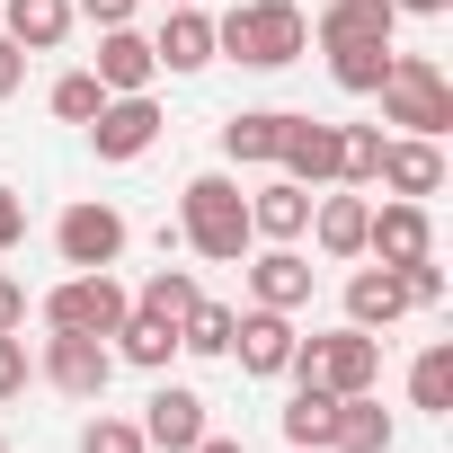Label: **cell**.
<instances>
[{"label":"cell","mask_w":453,"mask_h":453,"mask_svg":"<svg viewBox=\"0 0 453 453\" xmlns=\"http://www.w3.org/2000/svg\"><path fill=\"white\" fill-rule=\"evenodd\" d=\"M178 232H187V250H196V258H213V267H241V258L258 250L241 178H222V169H196V178H187V196H178Z\"/></svg>","instance_id":"6da1fadb"},{"label":"cell","mask_w":453,"mask_h":453,"mask_svg":"<svg viewBox=\"0 0 453 453\" xmlns=\"http://www.w3.org/2000/svg\"><path fill=\"white\" fill-rule=\"evenodd\" d=\"M303 45H311V19L294 0H241V10L213 19V54H232L250 72H285V63H303Z\"/></svg>","instance_id":"7a4b0ae2"},{"label":"cell","mask_w":453,"mask_h":453,"mask_svg":"<svg viewBox=\"0 0 453 453\" xmlns=\"http://www.w3.org/2000/svg\"><path fill=\"white\" fill-rule=\"evenodd\" d=\"M373 98H382V125H400V134H426V142L453 134V81H444L435 54H391Z\"/></svg>","instance_id":"3957f363"},{"label":"cell","mask_w":453,"mask_h":453,"mask_svg":"<svg viewBox=\"0 0 453 453\" xmlns=\"http://www.w3.org/2000/svg\"><path fill=\"white\" fill-rule=\"evenodd\" d=\"M285 373H294V382H320V391H338V400H347V391H373V382H382V338L356 329V320H347V329H320V338H294V365H285Z\"/></svg>","instance_id":"277c9868"},{"label":"cell","mask_w":453,"mask_h":453,"mask_svg":"<svg viewBox=\"0 0 453 453\" xmlns=\"http://www.w3.org/2000/svg\"><path fill=\"white\" fill-rule=\"evenodd\" d=\"M134 311V294L107 276V267H72L54 294H45V329H81V338H116Z\"/></svg>","instance_id":"5b68a950"},{"label":"cell","mask_w":453,"mask_h":453,"mask_svg":"<svg viewBox=\"0 0 453 453\" xmlns=\"http://www.w3.org/2000/svg\"><path fill=\"white\" fill-rule=\"evenodd\" d=\"M36 373H45L63 400H107V382H116V347H107V338H81V329H54L45 356H36Z\"/></svg>","instance_id":"8992f818"},{"label":"cell","mask_w":453,"mask_h":453,"mask_svg":"<svg viewBox=\"0 0 453 453\" xmlns=\"http://www.w3.org/2000/svg\"><path fill=\"white\" fill-rule=\"evenodd\" d=\"M125 213L116 204H98V196H81V204H63V222H54V250H63V267H116L125 258Z\"/></svg>","instance_id":"52a82bcc"},{"label":"cell","mask_w":453,"mask_h":453,"mask_svg":"<svg viewBox=\"0 0 453 453\" xmlns=\"http://www.w3.org/2000/svg\"><path fill=\"white\" fill-rule=\"evenodd\" d=\"M426 250H435V213H426L418 196H391V204L365 213V258H373V267H409V258H426Z\"/></svg>","instance_id":"ba28073f"},{"label":"cell","mask_w":453,"mask_h":453,"mask_svg":"<svg viewBox=\"0 0 453 453\" xmlns=\"http://www.w3.org/2000/svg\"><path fill=\"white\" fill-rule=\"evenodd\" d=\"M89 142H98V160H142V151L160 142V107H151V89L107 98V107L89 116Z\"/></svg>","instance_id":"9c48e42d"},{"label":"cell","mask_w":453,"mask_h":453,"mask_svg":"<svg viewBox=\"0 0 453 453\" xmlns=\"http://www.w3.org/2000/svg\"><path fill=\"white\" fill-rule=\"evenodd\" d=\"M373 187H391V196H435L444 187V142H426V134H382V160H373Z\"/></svg>","instance_id":"30bf717a"},{"label":"cell","mask_w":453,"mask_h":453,"mask_svg":"<svg viewBox=\"0 0 453 453\" xmlns=\"http://www.w3.org/2000/svg\"><path fill=\"white\" fill-rule=\"evenodd\" d=\"M134 426H142V444H151V453H187V444H196L213 418H204V391H187V382H160V391L142 400V418H134Z\"/></svg>","instance_id":"8fae6325"},{"label":"cell","mask_w":453,"mask_h":453,"mask_svg":"<svg viewBox=\"0 0 453 453\" xmlns=\"http://www.w3.org/2000/svg\"><path fill=\"white\" fill-rule=\"evenodd\" d=\"M250 303H258V311H303V303H311V258H303L294 241H267V250L250 258Z\"/></svg>","instance_id":"7c38bea8"},{"label":"cell","mask_w":453,"mask_h":453,"mask_svg":"<svg viewBox=\"0 0 453 453\" xmlns=\"http://www.w3.org/2000/svg\"><path fill=\"white\" fill-rule=\"evenodd\" d=\"M294 338H303V329H294V311H258V303H250V311H241V329H232V356H241V373L276 382V373L294 365Z\"/></svg>","instance_id":"4fadbf2b"},{"label":"cell","mask_w":453,"mask_h":453,"mask_svg":"<svg viewBox=\"0 0 453 453\" xmlns=\"http://www.w3.org/2000/svg\"><path fill=\"white\" fill-rule=\"evenodd\" d=\"M276 169H285L294 187H329V178H338V125H320V116H285Z\"/></svg>","instance_id":"5bb4252c"},{"label":"cell","mask_w":453,"mask_h":453,"mask_svg":"<svg viewBox=\"0 0 453 453\" xmlns=\"http://www.w3.org/2000/svg\"><path fill=\"white\" fill-rule=\"evenodd\" d=\"M98 89L107 98H134V89H151L160 81V63H151V36H134V27H98Z\"/></svg>","instance_id":"9a60e30c"},{"label":"cell","mask_w":453,"mask_h":453,"mask_svg":"<svg viewBox=\"0 0 453 453\" xmlns=\"http://www.w3.org/2000/svg\"><path fill=\"white\" fill-rule=\"evenodd\" d=\"M151 63H160V72H204V63H222V54H213V19L196 10V0H178V10L160 19Z\"/></svg>","instance_id":"2e32d148"},{"label":"cell","mask_w":453,"mask_h":453,"mask_svg":"<svg viewBox=\"0 0 453 453\" xmlns=\"http://www.w3.org/2000/svg\"><path fill=\"white\" fill-rule=\"evenodd\" d=\"M329 453H391V409L373 391H347L329 409Z\"/></svg>","instance_id":"e0dca14e"},{"label":"cell","mask_w":453,"mask_h":453,"mask_svg":"<svg viewBox=\"0 0 453 453\" xmlns=\"http://www.w3.org/2000/svg\"><path fill=\"white\" fill-rule=\"evenodd\" d=\"M250 232H258V241H303V232H311V187L267 178V187L250 196Z\"/></svg>","instance_id":"ac0fdd59"},{"label":"cell","mask_w":453,"mask_h":453,"mask_svg":"<svg viewBox=\"0 0 453 453\" xmlns=\"http://www.w3.org/2000/svg\"><path fill=\"white\" fill-rule=\"evenodd\" d=\"M365 213H373V196H311L320 258H365Z\"/></svg>","instance_id":"d6986e66"},{"label":"cell","mask_w":453,"mask_h":453,"mask_svg":"<svg viewBox=\"0 0 453 453\" xmlns=\"http://www.w3.org/2000/svg\"><path fill=\"white\" fill-rule=\"evenodd\" d=\"M400 311H409L400 267H356V276H347V320H356V329H391Z\"/></svg>","instance_id":"ffe728a7"},{"label":"cell","mask_w":453,"mask_h":453,"mask_svg":"<svg viewBox=\"0 0 453 453\" xmlns=\"http://www.w3.org/2000/svg\"><path fill=\"white\" fill-rule=\"evenodd\" d=\"M0 36L19 54H54L72 36V0H10V10H0Z\"/></svg>","instance_id":"44dd1931"},{"label":"cell","mask_w":453,"mask_h":453,"mask_svg":"<svg viewBox=\"0 0 453 453\" xmlns=\"http://www.w3.org/2000/svg\"><path fill=\"white\" fill-rule=\"evenodd\" d=\"M391 27H400V10H391V0H329V10L311 19V36H320V45H356V36L391 45Z\"/></svg>","instance_id":"7402d4cb"},{"label":"cell","mask_w":453,"mask_h":453,"mask_svg":"<svg viewBox=\"0 0 453 453\" xmlns=\"http://www.w3.org/2000/svg\"><path fill=\"white\" fill-rule=\"evenodd\" d=\"M276 142H285V107H241L232 125H222V160H232V169L276 160Z\"/></svg>","instance_id":"603a6c76"},{"label":"cell","mask_w":453,"mask_h":453,"mask_svg":"<svg viewBox=\"0 0 453 453\" xmlns=\"http://www.w3.org/2000/svg\"><path fill=\"white\" fill-rule=\"evenodd\" d=\"M320 54H329V81H338L347 98H373L382 72H391V45H373V36H356V45H320Z\"/></svg>","instance_id":"cb8c5ba5"},{"label":"cell","mask_w":453,"mask_h":453,"mask_svg":"<svg viewBox=\"0 0 453 453\" xmlns=\"http://www.w3.org/2000/svg\"><path fill=\"white\" fill-rule=\"evenodd\" d=\"M169 356H178V329H169V320H151V311H125V329H116V365L169 373Z\"/></svg>","instance_id":"d4e9b609"},{"label":"cell","mask_w":453,"mask_h":453,"mask_svg":"<svg viewBox=\"0 0 453 453\" xmlns=\"http://www.w3.org/2000/svg\"><path fill=\"white\" fill-rule=\"evenodd\" d=\"M409 409H426V418H453V338H435V347L409 365Z\"/></svg>","instance_id":"484cf974"},{"label":"cell","mask_w":453,"mask_h":453,"mask_svg":"<svg viewBox=\"0 0 453 453\" xmlns=\"http://www.w3.org/2000/svg\"><path fill=\"white\" fill-rule=\"evenodd\" d=\"M329 409H338V391H320V382H294V400H285V444H303V453H329Z\"/></svg>","instance_id":"4316f807"},{"label":"cell","mask_w":453,"mask_h":453,"mask_svg":"<svg viewBox=\"0 0 453 453\" xmlns=\"http://www.w3.org/2000/svg\"><path fill=\"white\" fill-rule=\"evenodd\" d=\"M232 329H241L232 303H204V294H196V311L178 320V347H187V356H232Z\"/></svg>","instance_id":"83f0119b"},{"label":"cell","mask_w":453,"mask_h":453,"mask_svg":"<svg viewBox=\"0 0 453 453\" xmlns=\"http://www.w3.org/2000/svg\"><path fill=\"white\" fill-rule=\"evenodd\" d=\"M134 311H151V320H169V329H178V320L196 311V276H187V267H151V276H142V294H134Z\"/></svg>","instance_id":"f1b7e54d"},{"label":"cell","mask_w":453,"mask_h":453,"mask_svg":"<svg viewBox=\"0 0 453 453\" xmlns=\"http://www.w3.org/2000/svg\"><path fill=\"white\" fill-rule=\"evenodd\" d=\"M45 107H54L63 125H89V116L107 107V89H98V72H63V81L45 89Z\"/></svg>","instance_id":"f546056e"},{"label":"cell","mask_w":453,"mask_h":453,"mask_svg":"<svg viewBox=\"0 0 453 453\" xmlns=\"http://www.w3.org/2000/svg\"><path fill=\"white\" fill-rule=\"evenodd\" d=\"M373 160H382V125H338V178L373 187Z\"/></svg>","instance_id":"4dcf8cb0"},{"label":"cell","mask_w":453,"mask_h":453,"mask_svg":"<svg viewBox=\"0 0 453 453\" xmlns=\"http://www.w3.org/2000/svg\"><path fill=\"white\" fill-rule=\"evenodd\" d=\"M81 453H151V444H142L134 418H107V409H98V418L81 426Z\"/></svg>","instance_id":"1f68e13d"},{"label":"cell","mask_w":453,"mask_h":453,"mask_svg":"<svg viewBox=\"0 0 453 453\" xmlns=\"http://www.w3.org/2000/svg\"><path fill=\"white\" fill-rule=\"evenodd\" d=\"M400 285H409V311H435V303H444V267H435V250H426V258H409V267H400Z\"/></svg>","instance_id":"d6a6232c"},{"label":"cell","mask_w":453,"mask_h":453,"mask_svg":"<svg viewBox=\"0 0 453 453\" xmlns=\"http://www.w3.org/2000/svg\"><path fill=\"white\" fill-rule=\"evenodd\" d=\"M27 373H36V365H27V338H19V329H0V409L27 391Z\"/></svg>","instance_id":"836d02e7"},{"label":"cell","mask_w":453,"mask_h":453,"mask_svg":"<svg viewBox=\"0 0 453 453\" xmlns=\"http://www.w3.org/2000/svg\"><path fill=\"white\" fill-rule=\"evenodd\" d=\"M134 10L142 0H72V19H89V27H134Z\"/></svg>","instance_id":"e575fe53"},{"label":"cell","mask_w":453,"mask_h":453,"mask_svg":"<svg viewBox=\"0 0 453 453\" xmlns=\"http://www.w3.org/2000/svg\"><path fill=\"white\" fill-rule=\"evenodd\" d=\"M27 241V204H19V187L0 178V250H19Z\"/></svg>","instance_id":"d590c367"},{"label":"cell","mask_w":453,"mask_h":453,"mask_svg":"<svg viewBox=\"0 0 453 453\" xmlns=\"http://www.w3.org/2000/svg\"><path fill=\"white\" fill-rule=\"evenodd\" d=\"M19 89H27V54L0 36V98H19Z\"/></svg>","instance_id":"8d00e7d4"},{"label":"cell","mask_w":453,"mask_h":453,"mask_svg":"<svg viewBox=\"0 0 453 453\" xmlns=\"http://www.w3.org/2000/svg\"><path fill=\"white\" fill-rule=\"evenodd\" d=\"M0 329H27V285L0 276Z\"/></svg>","instance_id":"74e56055"},{"label":"cell","mask_w":453,"mask_h":453,"mask_svg":"<svg viewBox=\"0 0 453 453\" xmlns=\"http://www.w3.org/2000/svg\"><path fill=\"white\" fill-rule=\"evenodd\" d=\"M187 453H250V444H241V435H213V426H204V435H196Z\"/></svg>","instance_id":"f35d334b"},{"label":"cell","mask_w":453,"mask_h":453,"mask_svg":"<svg viewBox=\"0 0 453 453\" xmlns=\"http://www.w3.org/2000/svg\"><path fill=\"white\" fill-rule=\"evenodd\" d=\"M391 10H400V19H444L453 0H391Z\"/></svg>","instance_id":"ab89813d"},{"label":"cell","mask_w":453,"mask_h":453,"mask_svg":"<svg viewBox=\"0 0 453 453\" xmlns=\"http://www.w3.org/2000/svg\"><path fill=\"white\" fill-rule=\"evenodd\" d=\"M0 453H10V435H0Z\"/></svg>","instance_id":"60d3db41"},{"label":"cell","mask_w":453,"mask_h":453,"mask_svg":"<svg viewBox=\"0 0 453 453\" xmlns=\"http://www.w3.org/2000/svg\"><path fill=\"white\" fill-rule=\"evenodd\" d=\"M169 10H178V0H169Z\"/></svg>","instance_id":"b9f144b4"},{"label":"cell","mask_w":453,"mask_h":453,"mask_svg":"<svg viewBox=\"0 0 453 453\" xmlns=\"http://www.w3.org/2000/svg\"><path fill=\"white\" fill-rule=\"evenodd\" d=\"M294 453H303V444H294Z\"/></svg>","instance_id":"7bdbcfd3"}]
</instances>
